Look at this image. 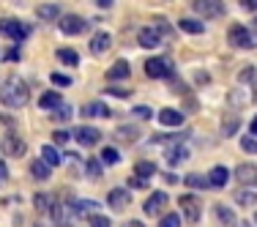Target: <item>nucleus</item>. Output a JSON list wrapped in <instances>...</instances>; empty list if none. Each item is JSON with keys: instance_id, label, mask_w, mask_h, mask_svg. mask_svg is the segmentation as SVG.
Wrapping results in <instances>:
<instances>
[{"instance_id": "obj_30", "label": "nucleus", "mask_w": 257, "mask_h": 227, "mask_svg": "<svg viewBox=\"0 0 257 227\" xmlns=\"http://www.w3.org/2000/svg\"><path fill=\"white\" fill-rule=\"evenodd\" d=\"M186 186L189 189H211V181H208V175L192 173V175H186Z\"/></svg>"}, {"instance_id": "obj_56", "label": "nucleus", "mask_w": 257, "mask_h": 227, "mask_svg": "<svg viewBox=\"0 0 257 227\" xmlns=\"http://www.w3.org/2000/svg\"><path fill=\"white\" fill-rule=\"evenodd\" d=\"M36 227H44V224H36Z\"/></svg>"}, {"instance_id": "obj_52", "label": "nucleus", "mask_w": 257, "mask_h": 227, "mask_svg": "<svg viewBox=\"0 0 257 227\" xmlns=\"http://www.w3.org/2000/svg\"><path fill=\"white\" fill-rule=\"evenodd\" d=\"M186 109L189 112H197V101H186Z\"/></svg>"}, {"instance_id": "obj_2", "label": "nucleus", "mask_w": 257, "mask_h": 227, "mask_svg": "<svg viewBox=\"0 0 257 227\" xmlns=\"http://www.w3.org/2000/svg\"><path fill=\"white\" fill-rule=\"evenodd\" d=\"M192 9L197 17H205V20H219L227 14L224 0H192Z\"/></svg>"}, {"instance_id": "obj_25", "label": "nucleus", "mask_w": 257, "mask_h": 227, "mask_svg": "<svg viewBox=\"0 0 257 227\" xmlns=\"http://www.w3.org/2000/svg\"><path fill=\"white\" fill-rule=\"evenodd\" d=\"M33 205H36V211H39V213H52V205H55V200L50 197V194L39 192V194L33 197Z\"/></svg>"}, {"instance_id": "obj_24", "label": "nucleus", "mask_w": 257, "mask_h": 227, "mask_svg": "<svg viewBox=\"0 0 257 227\" xmlns=\"http://www.w3.org/2000/svg\"><path fill=\"white\" fill-rule=\"evenodd\" d=\"M238 126H241V118H238V115L227 112L222 118V134H224V137H232V134L238 132Z\"/></svg>"}, {"instance_id": "obj_21", "label": "nucleus", "mask_w": 257, "mask_h": 227, "mask_svg": "<svg viewBox=\"0 0 257 227\" xmlns=\"http://www.w3.org/2000/svg\"><path fill=\"white\" fill-rule=\"evenodd\" d=\"M189 137H192L189 132H173V134H156V137H151V143H154V145H159V143L175 145V143H186Z\"/></svg>"}, {"instance_id": "obj_32", "label": "nucleus", "mask_w": 257, "mask_h": 227, "mask_svg": "<svg viewBox=\"0 0 257 227\" xmlns=\"http://www.w3.org/2000/svg\"><path fill=\"white\" fill-rule=\"evenodd\" d=\"M58 60H60V63H66V66H77L79 63V55L74 50H69V47H60V50H58Z\"/></svg>"}, {"instance_id": "obj_43", "label": "nucleus", "mask_w": 257, "mask_h": 227, "mask_svg": "<svg viewBox=\"0 0 257 227\" xmlns=\"http://www.w3.org/2000/svg\"><path fill=\"white\" fill-rule=\"evenodd\" d=\"M241 148L246 153H257V137H243L241 140Z\"/></svg>"}, {"instance_id": "obj_14", "label": "nucleus", "mask_w": 257, "mask_h": 227, "mask_svg": "<svg viewBox=\"0 0 257 227\" xmlns=\"http://www.w3.org/2000/svg\"><path fill=\"white\" fill-rule=\"evenodd\" d=\"M235 178H238V183H243V186H252V183H257V167H254V164H249V162L238 164V167H235Z\"/></svg>"}, {"instance_id": "obj_46", "label": "nucleus", "mask_w": 257, "mask_h": 227, "mask_svg": "<svg viewBox=\"0 0 257 227\" xmlns=\"http://www.w3.org/2000/svg\"><path fill=\"white\" fill-rule=\"evenodd\" d=\"M20 58H22V52L17 50V47H11V50L6 52V60H9V63H17V60H20Z\"/></svg>"}, {"instance_id": "obj_8", "label": "nucleus", "mask_w": 257, "mask_h": 227, "mask_svg": "<svg viewBox=\"0 0 257 227\" xmlns=\"http://www.w3.org/2000/svg\"><path fill=\"white\" fill-rule=\"evenodd\" d=\"M58 28L63 30L66 36H77V33H82V30H85V20H82V17H77V14H63L58 20Z\"/></svg>"}, {"instance_id": "obj_42", "label": "nucleus", "mask_w": 257, "mask_h": 227, "mask_svg": "<svg viewBox=\"0 0 257 227\" xmlns=\"http://www.w3.org/2000/svg\"><path fill=\"white\" fill-rule=\"evenodd\" d=\"M69 137H71V134L66 132V129H58V132H52V143H55V145H66V143H69Z\"/></svg>"}, {"instance_id": "obj_53", "label": "nucleus", "mask_w": 257, "mask_h": 227, "mask_svg": "<svg viewBox=\"0 0 257 227\" xmlns=\"http://www.w3.org/2000/svg\"><path fill=\"white\" fill-rule=\"evenodd\" d=\"M249 129H252V137H257V115L252 118V126H249Z\"/></svg>"}, {"instance_id": "obj_47", "label": "nucleus", "mask_w": 257, "mask_h": 227, "mask_svg": "<svg viewBox=\"0 0 257 227\" xmlns=\"http://www.w3.org/2000/svg\"><path fill=\"white\" fill-rule=\"evenodd\" d=\"M107 93H109V96H118V99H128V93H132V90H123V88H107Z\"/></svg>"}, {"instance_id": "obj_7", "label": "nucleus", "mask_w": 257, "mask_h": 227, "mask_svg": "<svg viewBox=\"0 0 257 227\" xmlns=\"http://www.w3.org/2000/svg\"><path fill=\"white\" fill-rule=\"evenodd\" d=\"M145 74L154 77V79L173 77V66H170L167 58H151V60H145Z\"/></svg>"}, {"instance_id": "obj_35", "label": "nucleus", "mask_w": 257, "mask_h": 227, "mask_svg": "<svg viewBox=\"0 0 257 227\" xmlns=\"http://www.w3.org/2000/svg\"><path fill=\"white\" fill-rule=\"evenodd\" d=\"M71 115H74V109H71V107H69V104H66V101L60 104L58 109H52V121H69Z\"/></svg>"}, {"instance_id": "obj_39", "label": "nucleus", "mask_w": 257, "mask_h": 227, "mask_svg": "<svg viewBox=\"0 0 257 227\" xmlns=\"http://www.w3.org/2000/svg\"><path fill=\"white\" fill-rule=\"evenodd\" d=\"M88 224L90 227H112V222H109L104 213H93V216H88Z\"/></svg>"}, {"instance_id": "obj_57", "label": "nucleus", "mask_w": 257, "mask_h": 227, "mask_svg": "<svg viewBox=\"0 0 257 227\" xmlns=\"http://www.w3.org/2000/svg\"><path fill=\"white\" fill-rule=\"evenodd\" d=\"M254 22H257V17H254Z\"/></svg>"}, {"instance_id": "obj_9", "label": "nucleus", "mask_w": 257, "mask_h": 227, "mask_svg": "<svg viewBox=\"0 0 257 227\" xmlns=\"http://www.w3.org/2000/svg\"><path fill=\"white\" fill-rule=\"evenodd\" d=\"M167 202H170V197H167V192H154L148 200H145V213L148 216H159V213H164V208H167Z\"/></svg>"}, {"instance_id": "obj_29", "label": "nucleus", "mask_w": 257, "mask_h": 227, "mask_svg": "<svg viewBox=\"0 0 257 227\" xmlns=\"http://www.w3.org/2000/svg\"><path fill=\"white\" fill-rule=\"evenodd\" d=\"M41 159H44L47 167H58L60 164V153L55 151L52 145H44V148H41Z\"/></svg>"}, {"instance_id": "obj_18", "label": "nucleus", "mask_w": 257, "mask_h": 227, "mask_svg": "<svg viewBox=\"0 0 257 227\" xmlns=\"http://www.w3.org/2000/svg\"><path fill=\"white\" fill-rule=\"evenodd\" d=\"M254 93H257L254 88H249V90H232V93H230V104L235 109H241V107H246V104H252Z\"/></svg>"}, {"instance_id": "obj_58", "label": "nucleus", "mask_w": 257, "mask_h": 227, "mask_svg": "<svg viewBox=\"0 0 257 227\" xmlns=\"http://www.w3.org/2000/svg\"><path fill=\"white\" fill-rule=\"evenodd\" d=\"M254 222H257V216H254Z\"/></svg>"}, {"instance_id": "obj_49", "label": "nucleus", "mask_w": 257, "mask_h": 227, "mask_svg": "<svg viewBox=\"0 0 257 227\" xmlns=\"http://www.w3.org/2000/svg\"><path fill=\"white\" fill-rule=\"evenodd\" d=\"M238 3H241L246 11H257V0H238Z\"/></svg>"}, {"instance_id": "obj_50", "label": "nucleus", "mask_w": 257, "mask_h": 227, "mask_svg": "<svg viewBox=\"0 0 257 227\" xmlns=\"http://www.w3.org/2000/svg\"><path fill=\"white\" fill-rule=\"evenodd\" d=\"M164 181L173 183V186H175V183H178V175H175V173H167V175H164Z\"/></svg>"}, {"instance_id": "obj_19", "label": "nucleus", "mask_w": 257, "mask_h": 227, "mask_svg": "<svg viewBox=\"0 0 257 227\" xmlns=\"http://www.w3.org/2000/svg\"><path fill=\"white\" fill-rule=\"evenodd\" d=\"M109 47H112V36L109 33H96L93 39H90V52H96V55H101V52H107Z\"/></svg>"}, {"instance_id": "obj_33", "label": "nucleus", "mask_w": 257, "mask_h": 227, "mask_svg": "<svg viewBox=\"0 0 257 227\" xmlns=\"http://www.w3.org/2000/svg\"><path fill=\"white\" fill-rule=\"evenodd\" d=\"M213 213H216V219L222 224H235V216H232V211L227 205H213Z\"/></svg>"}, {"instance_id": "obj_13", "label": "nucleus", "mask_w": 257, "mask_h": 227, "mask_svg": "<svg viewBox=\"0 0 257 227\" xmlns=\"http://www.w3.org/2000/svg\"><path fill=\"white\" fill-rule=\"evenodd\" d=\"M189 156V148H186V143H175V145H170V148H164V162L167 164H181L183 159Z\"/></svg>"}, {"instance_id": "obj_40", "label": "nucleus", "mask_w": 257, "mask_h": 227, "mask_svg": "<svg viewBox=\"0 0 257 227\" xmlns=\"http://www.w3.org/2000/svg\"><path fill=\"white\" fill-rule=\"evenodd\" d=\"M50 79H52V85H58V88H69V85L74 82L71 77H66V74H58V71H55V74H50Z\"/></svg>"}, {"instance_id": "obj_1", "label": "nucleus", "mask_w": 257, "mask_h": 227, "mask_svg": "<svg viewBox=\"0 0 257 227\" xmlns=\"http://www.w3.org/2000/svg\"><path fill=\"white\" fill-rule=\"evenodd\" d=\"M30 99V88L25 79L20 77H11L3 82V88H0V101L6 104L9 109H22Z\"/></svg>"}, {"instance_id": "obj_22", "label": "nucleus", "mask_w": 257, "mask_h": 227, "mask_svg": "<svg viewBox=\"0 0 257 227\" xmlns=\"http://www.w3.org/2000/svg\"><path fill=\"white\" fill-rule=\"evenodd\" d=\"M60 104H63V96L55 93V90H50V93H41V99H39V107L41 109H50V112H52V109H58Z\"/></svg>"}, {"instance_id": "obj_6", "label": "nucleus", "mask_w": 257, "mask_h": 227, "mask_svg": "<svg viewBox=\"0 0 257 227\" xmlns=\"http://www.w3.org/2000/svg\"><path fill=\"white\" fill-rule=\"evenodd\" d=\"M28 33H30V28H28V25H22L20 20H0V36H6V39H11V41H22Z\"/></svg>"}, {"instance_id": "obj_54", "label": "nucleus", "mask_w": 257, "mask_h": 227, "mask_svg": "<svg viewBox=\"0 0 257 227\" xmlns=\"http://www.w3.org/2000/svg\"><path fill=\"white\" fill-rule=\"evenodd\" d=\"M123 227H145V224H143V222H134V219H132V222H126Z\"/></svg>"}, {"instance_id": "obj_45", "label": "nucleus", "mask_w": 257, "mask_h": 227, "mask_svg": "<svg viewBox=\"0 0 257 227\" xmlns=\"http://www.w3.org/2000/svg\"><path fill=\"white\" fill-rule=\"evenodd\" d=\"M145 186H148V181H143V178H137V175L128 178V189H145Z\"/></svg>"}, {"instance_id": "obj_34", "label": "nucleus", "mask_w": 257, "mask_h": 227, "mask_svg": "<svg viewBox=\"0 0 257 227\" xmlns=\"http://www.w3.org/2000/svg\"><path fill=\"white\" fill-rule=\"evenodd\" d=\"M235 202L243 208L249 205H257V192H235Z\"/></svg>"}, {"instance_id": "obj_38", "label": "nucleus", "mask_w": 257, "mask_h": 227, "mask_svg": "<svg viewBox=\"0 0 257 227\" xmlns=\"http://www.w3.org/2000/svg\"><path fill=\"white\" fill-rule=\"evenodd\" d=\"M101 162L104 164H118L120 162V153L115 151V148H104L101 151Z\"/></svg>"}, {"instance_id": "obj_26", "label": "nucleus", "mask_w": 257, "mask_h": 227, "mask_svg": "<svg viewBox=\"0 0 257 227\" xmlns=\"http://www.w3.org/2000/svg\"><path fill=\"white\" fill-rule=\"evenodd\" d=\"M36 14H39L41 20H60V9L55 3H41L39 9H36Z\"/></svg>"}, {"instance_id": "obj_5", "label": "nucleus", "mask_w": 257, "mask_h": 227, "mask_svg": "<svg viewBox=\"0 0 257 227\" xmlns=\"http://www.w3.org/2000/svg\"><path fill=\"white\" fill-rule=\"evenodd\" d=\"M0 151L9 159H20V156H25L28 145H25V140H20L17 134H6V137L0 140Z\"/></svg>"}, {"instance_id": "obj_4", "label": "nucleus", "mask_w": 257, "mask_h": 227, "mask_svg": "<svg viewBox=\"0 0 257 227\" xmlns=\"http://www.w3.org/2000/svg\"><path fill=\"white\" fill-rule=\"evenodd\" d=\"M178 205H181L183 216H186V222H192V224L200 222V216H203V202L194 197V194H183L178 200Z\"/></svg>"}, {"instance_id": "obj_37", "label": "nucleus", "mask_w": 257, "mask_h": 227, "mask_svg": "<svg viewBox=\"0 0 257 227\" xmlns=\"http://www.w3.org/2000/svg\"><path fill=\"white\" fill-rule=\"evenodd\" d=\"M115 134H118V140H137V137H140V129H137V126H128V129L120 126Z\"/></svg>"}, {"instance_id": "obj_20", "label": "nucleus", "mask_w": 257, "mask_h": 227, "mask_svg": "<svg viewBox=\"0 0 257 227\" xmlns=\"http://www.w3.org/2000/svg\"><path fill=\"white\" fill-rule=\"evenodd\" d=\"M208 181H211V186H216V189L227 186V181H230V170H227V167H222V164H216V167L211 170V175H208Z\"/></svg>"}, {"instance_id": "obj_12", "label": "nucleus", "mask_w": 257, "mask_h": 227, "mask_svg": "<svg viewBox=\"0 0 257 227\" xmlns=\"http://www.w3.org/2000/svg\"><path fill=\"white\" fill-rule=\"evenodd\" d=\"M79 115H82V118H109L112 109H109L107 104H101V101H90V104H82Z\"/></svg>"}, {"instance_id": "obj_16", "label": "nucleus", "mask_w": 257, "mask_h": 227, "mask_svg": "<svg viewBox=\"0 0 257 227\" xmlns=\"http://www.w3.org/2000/svg\"><path fill=\"white\" fill-rule=\"evenodd\" d=\"M137 39H140V47H145V50H156V47L162 44V36H159L154 28H143Z\"/></svg>"}, {"instance_id": "obj_55", "label": "nucleus", "mask_w": 257, "mask_h": 227, "mask_svg": "<svg viewBox=\"0 0 257 227\" xmlns=\"http://www.w3.org/2000/svg\"><path fill=\"white\" fill-rule=\"evenodd\" d=\"M6 178V164H0V181Z\"/></svg>"}, {"instance_id": "obj_51", "label": "nucleus", "mask_w": 257, "mask_h": 227, "mask_svg": "<svg viewBox=\"0 0 257 227\" xmlns=\"http://www.w3.org/2000/svg\"><path fill=\"white\" fill-rule=\"evenodd\" d=\"M194 77L200 79V85H208V74H205V71H197V74H194Z\"/></svg>"}, {"instance_id": "obj_17", "label": "nucleus", "mask_w": 257, "mask_h": 227, "mask_svg": "<svg viewBox=\"0 0 257 227\" xmlns=\"http://www.w3.org/2000/svg\"><path fill=\"white\" fill-rule=\"evenodd\" d=\"M128 74H132L128 60H115L112 69L107 71V79H109V82H118V79H128Z\"/></svg>"}, {"instance_id": "obj_31", "label": "nucleus", "mask_w": 257, "mask_h": 227, "mask_svg": "<svg viewBox=\"0 0 257 227\" xmlns=\"http://www.w3.org/2000/svg\"><path fill=\"white\" fill-rule=\"evenodd\" d=\"M30 175L39 178V181H47V178H50L52 173H50V167H47V164L41 162V159H36V162L30 164Z\"/></svg>"}, {"instance_id": "obj_15", "label": "nucleus", "mask_w": 257, "mask_h": 227, "mask_svg": "<svg viewBox=\"0 0 257 227\" xmlns=\"http://www.w3.org/2000/svg\"><path fill=\"white\" fill-rule=\"evenodd\" d=\"M159 124L167 129H178L183 126V112H178V109H162L159 112Z\"/></svg>"}, {"instance_id": "obj_10", "label": "nucleus", "mask_w": 257, "mask_h": 227, "mask_svg": "<svg viewBox=\"0 0 257 227\" xmlns=\"http://www.w3.org/2000/svg\"><path fill=\"white\" fill-rule=\"evenodd\" d=\"M74 137H77V143L82 145V148H90V145H99L101 143V132H99V129H93V126H79L74 132Z\"/></svg>"}, {"instance_id": "obj_48", "label": "nucleus", "mask_w": 257, "mask_h": 227, "mask_svg": "<svg viewBox=\"0 0 257 227\" xmlns=\"http://www.w3.org/2000/svg\"><path fill=\"white\" fill-rule=\"evenodd\" d=\"M134 115L137 118H151V107H134Z\"/></svg>"}, {"instance_id": "obj_28", "label": "nucleus", "mask_w": 257, "mask_h": 227, "mask_svg": "<svg viewBox=\"0 0 257 227\" xmlns=\"http://www.w3.org/2000/svg\"><path fill=\"white\" fill-rule=\"evenodd\" d=\"M154 30L162 36V39H173V25H170L164 17H154Z\"/></svg>"}, {"instance_id": "obj_3", "label": "nucleus", "mask_w": 257, "mask_h": 227, "mask_svg": "<svg viewBox=\"0 0 257 227\" xmlns=\"http://www.w3.org/2000/svg\"><path fill=\"white\" fill-rule=\"evenodd\" d=\"M227 41H230L232 47H238V50H254V47H257L254 33L249 28H243V25H230Z\"/></svg>"}, {"instance_id": "obj_44", "label": "nucleus", "mask_w": 257, "mask_h": 227, "mask_svg": "<svg viewBox=\"0 0 257 227\" xmlns=\"http://www.w3.org/2000/svg\"><path fill=\"white\" fill-rule=\"evenodd\" d=\"M252 79H254V69H243L238 74V85H252Z\"/></svg>"}, {"instance_id": "obj_27", "label": "nucleus", "mask_w": 257, "mask_h": 227, "mask_svg": "<svg viewBox=\"0 0 257 227\" xmlns=\"http://www.w3.org/2000/svg\"><path fill=\"white\" fill-rule=\"evenodd\" d=\"M178 25H181V30H186V33H203L205 30V22L203 20H192V17H183Z\"/></svg>"}, {"instance_id": "obj_23", "label": "nucleus", "mask_w": 257, "mask_h": 227, "mask_svg": "<svg viewBox=\"0 0 257 227\" xmlns=\"http://www.w3.org/2000/svg\"><path fill=\"white\" fill-rule=\"evenodd\" d=\"M134 175L143 178V181H151V178L156 175V164L154 162H145V159H143V162L134 164Z\"/></svg>"}, {"instance_id": "obj_41", "label": "nucleus", "mask_w": 257, "mask_h": 227, "mask_svg": "<svg viewBox=\"0 0 257 227\" xmlns=\"http://www.w3.org/2000/svg\"><path fill=\"white\" fill-rule=\"evenodd\" d=\"M159 227H181V216L178 213H167V216L159 222Z\"/></svg>"}, {"instance_id": "obj_36", "label": "nucleus", "mask_w": 257, "mask_h": 227, "mask_svg": "<svg viewBox=\"0 0 257 227\" xmlns=\"http://www.w3.org/2000/svg\"><path fill=\"white\" fill-rule=\"evenodd\" d=\"M85 173L90 178H101V162L99 159H88V162H85Z\"/></svg>"}, {"instance_id": "obj_11", "label": "nucleus", "mask_w": 257, "mask_h": 227, "mask_svg": "<svg viewBox=\"0 0 257 227\" xmlns=\"http://www.w3.org/2000/svg\"><path fill=\"white\" fill-rule=\"evenodd\" d=\"M107 202H109V208H112V211H126L128 202H132V194H128V189L118 186V189H112V192H109Z\"/></svg>"}]
</instances>
